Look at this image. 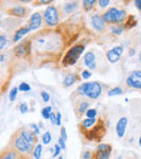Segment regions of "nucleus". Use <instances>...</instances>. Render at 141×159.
<instances>
[{
    "mask_svg": "<svg viewBox=\"0 0 141 159\" xmlns=\"http://www.w3.org/2000/svg\"><path fill=\"white\" fill-rule=\"evenodd\" d=\"M77 80H78V77L76 74H68L63 80V86L65 87V88H68V87H71L72 84H75Z\"/></svg>",
    "mask_w": 141,
    "mask_h": 159,
    "instance_id": "20",
    "label": "nucleus"
},
{
    "mask_svg": "<svg viewBox=\"0 0 141 159\" xmlns=\"http://www.w3.org/2000/svg\"><path fill=\"white\" fill-rule=\"evenodd\" d=\"M30 128L33 130V132H34L36 135H38V134L40 133V128L38 127L36 124H31V125H30Z\"/></svg>",
    "mask_w": 141,
    "mask_h": 159,
    "instance_id": "37",
    "label": "nucleus"
},
{
    "mask_svg": "<svg viewBox=\"0 0 141 159\" xmlns=\"http://www.w3.org/2000/svg\"><path fill=\"white\" fill-rule=\"evenodd\" d=\"M59 159H63V157H62V156H60V157H59Z\"/></svg>",
    "mask_w": 141,
    "mask_h": 159,
    "instance_id": "53",
    "label": "nucleus"
},
{
    "mask_svg": "<svg viewBox=\"0 0 141 159\" xmlns=\"http://www.w3.org/2000/svg\"><path fill=\"white\" fill-rule=\"evenodd\" d=\"M136 24H137V22H136V20H135V16H133V15H129L128 19H127V21H126V23H125L124 28H126V30L133 28L134 26H136Z\"/></svg>",
    "mask_w": 141,
    "mask_h": 159,
    "instance_id": "25",
    "label": "nucleus"
},
{
    "mask_svg": "<svg viewBox=\"0 0 141 159\" xmlns=\"http://www.w3.org/2000/svg\"><path fill=\"white\" fill-rule=\"evenodd\" d=\"M50 120H51V124L52 125H57V114H54V113L51 114Z\"/></svg>",
    "mask_w": 141,
    "mask_h": 159,
    "instance_id": "45",
    "label": "nucleus"
},
{
    "mask_svg": "<svg viewBox=\"0 0 141 159\" xmlns=\"http://www.w3.org/2000/svg\"><path fill=\"white\" fill-rule=\"evenodd\" d=\"M17 88H19V90L22 91V92H28V91H31V86L28 84H26V82H22Z\"/></svg>",
    "mask_w": 141,
    "mask_h": 159,
    "instance_id": "35",
    "label": "nucleus"
},
{
    "mask_svg": "<svg viewBox=\"0 0 141 159\" xmlns=\"http://www.w3.org/2000/svg\"><path fill=\"white\" fill-rule=\"evenodd\" d=\"M51 114H52V107L51 106L44 107V108L41 109V116L44 117V119H46V120L50 119Z\"/></svg>",
    "mask_w": 141,
    "mask_h": 159,
    "instance_id": "23",
    "label": "nucleus"
},
{
    "mask_svg": "<svg viewBox=\"0 0 141 159\" xmlns=\"http://www.w3.org/2000/svg\"><path fill=\"white\" fill-rule=\"evenodd\" d=\"M85 51V46L84 44H75L72 48L68 49V51L65 53V55L62 59V65L64 67L68 66H73V65L76 64V62L78 61L80 55L84 53Z\"/></svg>",
    "mask_w": 141,
    "mask_h": 159,
    "instance_id": "4",
    "label": "nucleus"
},
{
    "mask_svg": "<svg viewBox=\"0 0 141 159\" xmlns=\"http://www.w3.org/2000/svg\"><path fill=\"white\" fill-rule=\"evenodd\" d=\"M86 117L87 118H96L97 117V115H98V111H97V109L96 108H89L88 111H86Z\"/></svg>",
    "mask_w": 141,
    "mask_h": 159,
    "instance_id": "32",
    "label": "nucleus"
},
{
    "mask_svg": "<svg viewBox=\"0 0 141 159\" xmlns=\"http://www.w3.org/2000/svg\"><path fill=\"white\" fill-rule=\"evenodd\" d=\"M98 4H99L101 8H106L110 4V0H99L98 1Z\"/></svg>",
    "mask_w": 141,
    "mask_h": 159,
    "instance_id": "43",
    "label": "nucleus"
},
{
    "mask_svg": "<svg viewBox=\"0 0 141 159\" xmlns=\"http://www.w3.org/2000/svg\"><path fill=\"white\" fill-rule=\"evenodd\" d=\"M6 54H2V53H0V87H1V91L2 92H4L3 91V87H2V84L6 82V84H8V80L6 79V74H3L4 71H6Z\"/></svg>",
    "mask_w": 141,
    "mask_h": 159,
    "instance_id": "14",
    "label": "nucleus"
},
{
    "mask_svg": "<svg viewBox=\"0 0 141 159\" xmlns=\"http://www.w3.org/2000/svg\"><path fill=\"white\" fill-rule=\"evenodd\" d=\"M118 11L120 10H118L117 8H115V7L110 8L109 10L106 11V12L102 14V19H103V21L107 24H115Z\"/></svg>",
    "mask_w": 141,
    "mask_h": 159,
    "instance_id": "11",
    "label": "nucleus"
},
{
    "mask_svg": "<svg viewBox=\"0 0 141 159\" xmlns=\"http://www.w3.org/2000/svg\"><path fill=\"white\" fill-rule=\"evenodd\" d=\"M8 43V37L6 35H0V51L3 50Z\"/></svg>",
    "mask_w": 141,
    "mask_h": 159,
    "instance_id": "33",
    "label": "nucleus"
},
{
    "mask_svg": "<svg viewBox=\"0 0 141 159\" xmlns=\"http://www.w3.org/2000/svg\"><path fill=\"white\" fill-rule=\"evenodd\" d=\"M89 109V103L86 101H82L78 104L77 108H76V113L78 116H82L84 114H86V111Z\"/></svg>",
    "mask_w": 141,
    "mask_h": 159,
    "instance_id": "21",
    "label": "nucleus"
},
{
    "mask_svg": "<svg viewBox=\"0 0 141 159\" xmlns=\"http://www.w3.org/2000/svg\"><path fill=\"white\" fill-rule=\"evenodd\" d=\"M61 119H62V115L60 111L57 113V126H61Z\"/></svg>",
    "mask_w": 141,
    "mask_h": 159,
    "instance_id": "46",
    "label": "nucleus"
},
{
    "mask_svg": "<svg viewBox=\"0 0 141 159\" xmlns=\"http://www.w3.org/2000/svg\"><path fill=\"white\" fill-rule=\"evenodd\" d=\"M91 24H92V27L98 32H102L106 27V22L103 21L102 15L100 14H95L91 16Z\"/></svg>",
    "mask_w": 141,
    "mask_h": 159,
    "instance_id": "13",
    "label": "nucleus"
},
{
    "mask_svg": "<svg viewBox=\"0 0 141 159\" xmlns=\"http://www.w3.org/2000/svg\"><path fill=\"white\" fill-rule=\"evenodd\" d=\"M134 54H135V50H130V51H129V55H130V57H131V55H134Z\"/></svg>",
    "mask_w": 141,
    "mask_h": 159,
    "instance_id": "50",
    "label": "nucleus"
},
{
    "mask_svg": "<svg viewBox=\"0 0 141 159\" xmlns=\"http://www.w3.org/2000/svg\"><path fill=\"white\" fill-rule=\"evenodd\" d=\"M77 8H78V2H76V1L68 2V3H65V6H64L63 10L66 14H71V13H73Z\"/></svg>",
    "mask_w": 141,
    "mask_h": 159,
    "instance_id": "22",
    "label": "nucleus"
},
{
    "mask_svg": "<svg viewBox=\"0 0 141 159\" xmlns=\"http://www.w3.org/2000/svg\"><path fill=\"white\" fill-rule=\"evenodd\" d=\"M0 25H1V15H0Z\"/></svg>",
    "mask_w": 141,
    "mask_h": 159,
    "instance_id": "52",
    "label": "nucleus"
},
{
    "mask_svg": "<svg viewBox=\"0 0 141 159\" xmlns=\"http://www.w3.org/2000/svg\"><path fill=\"white\" fill-rule=\"evenodd\" d=\"M84 63L89 69L97 68V63H96V55L93 52H87L84 57Z\"/></svg>",
    "mask_w": 141,
    "mask_h": 159,
    "instance_id": "17",
    "label": "nucleus"
},
{
    "mask_svg": "<svg viewBox=\"0 0 141 159\" xmlns=\"http://www.w3.org/2000/svg\"><path fill=\"white\" fill-rule=\"evenodd\" d=\"M78 95H85L91 100H97L102 93V86L97 81L84 82L77 88Z\"/></svg>",
    "mask_w": 141,
    "mask_h": 159,
    "instance_id": "2",
    "label": "nucleus"
},
{
    "mask_svg": "<svg viewBox=\"0 0 141 159\" xmlns=\"http://www.w3.org/2000/svg\"><path fill=\"white\" fill-rule=\"evenodd\" d=\"M97 118H86L79 124V130H89L97 124Z\"/></svg>",
    "mask_w": 141,
    "mask_h": 159,
    "instance_id": "18",
    "label": "nucleus"
},
{
    "mask_svg": "<svg viewBox=\"0 0 141 159\" xmlns=\"http://www.w3.org/2000/svg\"><path fill=\"white\" fill-rule=\"evenodd\" d=\"M97 152H101V153H106V152H112V146L110 144H106V143H101L98 145Z\"/></svg>",
    "mask_w": 141,
    "mask_h": 159,
    "instance_id": "27",
    "label": "nucleus"
},
{
    "mask_svg": "<svg viewBox=\"0 0 141 159\" xmlns=\"http://www.w3.org/2000/svg\"><path fill=\"white\" fill-rule=\"evenodd\" d=\"M8 14L12 15V16H16V17H24L26 14H27L28 10L27 8L23 6H15L12 7V8L8 9Z\"/></svg>",
    "mask_w": 141,
    "mask_h": 159,
    "instance_id": "12",
    "label": "nucleus"
},
{
    "mask_svg": "<svg viewBox=\"0 0 141 159\" xmlns=\"http://www.w3.org/2000/svg\"><path fill=\"white\" fill-rule=\"evenodd\" d=\"M58 144L60 145V147H61L62 149H65V141L62 138H60L59 140H58Z\"/></svg>",
    "mask_w": 141,
    "mask_h": 159,
    "instance_id": "44",
    "label": "nucleus"
},
{
    "mask_svg": "<svg viewBox=\"0 0 141 159\" xmlns=\"http://www.w3.org/2000/svg\"><path fill=\"white\" fill-rule=\"evenodd\" d=\"M126 84L129 88L141 90V70H135L128 76Z\"/></svg>",
    "mask_w": 141,
    "mask_h": 159,
    "instance_id": "7",
    "label": "nucleus"
},
{
    "mask_svg": "<svg viewBox=\"0 0 141 159\" xmlns=\"http://www.w3.org/2000/svg\"><path fill=\"white\" fill-rule=\"evenodd\" d=\"M41 140H42V143H44L45 145H48L49 143L51 142V140H52V136H51V133L49 131L45 132L44 134H42L41 136Z\"/></svg>",
    "mask_w": 141,
    "mask_h": 159,
    "instance_id": "29",
    "label": "nucleus"
},
{
    "mask_svg": "<svg viewBox=\"0 0 141 159\" xmlns=\"http://www.w3.org/2000/svg\"><path fill=\"white\" fill-rule=\"evenodd\" d=\"M36 3H41V4H50L52 3V0H40V1H37Z\"/></svg>",
    "mask_w": 141,
    "mask_h": 159,
    "instance_id": "47",
    "label": "nucleus"
},
{
    "mask_svg": "<svg viewBox=\"0 0 141 159\" xmlns=\"http://www.w3.org/2000/svg\"><path fill=\"white\" fill-rule=\"evenodd\" d=\"M19 155L20 154L15 149H13L10 146H7L6 148L0 152V159H16Z\"/></svg>",
    "mask_w": 141,
    "mask_h": 159,
    "instance_id": "16",
    "label": "nucleus"
},
{
    "mask_svg": "<svg viewBox=\"0 0 141 159\" xmlns=\"http://www.w3.org/2000/svg\"><path fill=\"white\" fill-rule=\"evenodd\" d=\"M122 93H123L122 88H120V87H116V88H113V89H111V90H109L107 95H109V96H115V95H120Z\"/></svg>",
    "mask_w": 141,
    "mask_h": 159,
    "instance_id": "30",
    "label": "nucleus"
},
{
    "mask_svg": "<svg viewBox=\"0 0 141 159\" xmlns=\"http://www.w3.org/2000/svg\"><path fill=\"white\" fill-rule=\"evenodd\" d=\"M60 133H61V138L63 139L64 141L68 140V134H66V129H65V127H61V130H60Z\"/></svg>",
    "mask_w": 141,
    "mask_h": 159,
    "instance_id": "41",
    "label": "nucleus"
},
{
    "mask_svg": "<svg viewBox=\"0 0 141 159\" xmlns=\"http://www.w3.org/2000/svg\"><path fill=\"white\" fill-rule=\"evenodd\" d=\"M82 136L88 141H95V142H100L104 138L106 133V128L104 125L103 120L99 119L97 124L89 130H80Z\"/></svg>",
    "mask_w": 141,
    "mask_h": 159,
    "instance_id": "3",
    "label": "nucleus"
},
{
    "mask_svg": "<svg viewBox=\"0 0 141 159\" xmlns=\"http://www.w3.org/2000/svg\"><path fill=\"white\" fill-rule=\"evenodd\" d=\"M140 61H141V53H140Z\"/></svg>",
    "mask_w": 141,
    "mask_h": 159,
    "instance_id": "54",
    "label": "nucleus"
},
{
    "mask_svg": "<svg viewBox=\"0 0 141 159\" xmlns=\"http://www.w3.org/2000/svg\"><path fill=\"white\" fill-rule=\"evenodd\" d=\"M139 146L141 147V136H140V138H139Z\"/></svg>",
    "mask_w": 141,
    "mask_h": 159,
    "instance_id": "51",
    "label": "nucleus"
},
{
    "mask_svg": "<svg viewBox=\"0 0 141 159\" xmlns=\"http://www.w3.org/2000/svg\"><path fill=\"white\" fill-rule=\"evenodd\" d=\"M127 122H128V120L126 117H120L118 119L117 124H116V134L118 138H124L125 133H126Z\"/></svg>",
    "mask_w": 141,
    "mask_h": 159,
    "instance_id": "15",
    "label": "nucleus"
},
{
    "mask_svg": "<svg viewBox=\"0 0 141 159\" xmlns=\"http://www.w3.org/2000/svg\"><path fill=\"white\" fill-rule=\"evenodd\" d=\"M13 57L16 59H28L32 53V43L31 39H26L24 41L20 42L17 46H15L12 49Z\"/></svg>",
    "mask_w": 141,
    "mask_h": 159,
    "instance_id": "5",
    "label": "nucleus"
},
{
    "mask_svg": "<svg viewBox=\"0 0 141 159\" xmlns=\"http://www.w3.org/2000/svg\"><path fill=\"white\" fill-rule=\"evenodd\" d=\"M90 77H91L90 71H89V70H82V79L87 80V79H89Z\"/></svg>",
    "mask_w": 141,
    "mask_h": 159,
    "instance_id": "42",
    "label": "nucleus"
},
{
    "mask_svg": "<svg viewBox=\"0 0 141 159\" xmlns=\"http://www.w3.org/2000/svg\"><path fill=\"white\" fill-rule=\"evenodd\" d=\"M31 30L28 27H26V26H24V27H20L17 30H15L14 35H13V38H12V41L13 42H17L20 41V40L22 39V37L23 36H25L26 34H28Z\"/></svg>",
    "mask_w": 141,
    "mask_h": 159,
    "instance_id": "19",
    "label": "nucleus"
},
{
    "mask_svg": "<svg viewBox=\"0 0 141 159\" xmlns=\"http://www.w3.org/2000/svg\"><path fill=\"white\" fill-rule=\"evenodd\" d=\"M44 20L45 23L48 26H50V27L57 26L60 21V14L57 7L49 6L44 12Z\"/></svg>",
    "mask_w": 141,
    "mask_h": 159,
    "instance_id": "6",
    "label": "nucleus"
},
{
    "mask_svg": "<svg viewBox=\"0 0 141 159\" xmlns=\"http://www.w3.org/2000/svg\"><path fill=\"white\" fill-rule=\"evenodd\" d=\"M19 109H20V113L21 114H26L28 111V104L27 103H21L19 106Z\"/></svg>",
    "mask_w": 141,
    "mask_h": 159,
    "instance_id": "36",
    "label": "nucleus"
},
{
    "mask_svg": "<svg viewBox=\"0 0 141 159\" xmlns=\"http://www.w3.org/2000/svg\"><path fill=\"white\" fill-rule=\"evenodd\" d=\"M125 17H126V11L125 10H120L117 13V16H116V21L115 24H120L122 22H124Z\"/></svg>",
    "mask_w": 141,
    "mask_h": 159,
    "instance_id": "28",
    "label": "nucleus"
},
{
    "mask_svg": "<svg viewBox=\"0 0 141 159\" xmlns=\"http://www.w3.org/2000/svg\"><path fill=\"white\" fill-rule=\"evenodd\" d=\"M123 52H124V48L122 46L115 47V48L111 49L106 52V59L110 63H116L120 61V57H122Z\"/></svg>",
    "mask_w": 141,
    "mask_h": 159,
    "instance_id": "9",
    "label": "nucleus"
},
{
    "mask_svg": "<svg viewBox=\"0 0 141 159\" xmlns=\"http://www.w3.org/2000/svg\"><path fill=\"white\" fill-rule=\"evenodd\" d=\"M40 95H41L44 102H49V101H50V95H49V93L46 92V91H41Z\"/></svg>",
    "mask_w": 141,
    "mask_h": 159,
    "instance_id": "38",
    "label": "nucleus"
},
{
    "mask_svg": "<svg viewBox=\"0 0 141 159\" xmlns=\"http://www.w3.org/2000/svg\"><path fill=\"white\" fill-rule=\"evenodd\" d=\"M16 159H31V158H30V155H22V154H20L16 157Z\"/></svg>",
    "mask_w": 141,
    "mask_h": 159,
    "instance_id": "48",
    "label": "nucleus"
},
{
    "mask_svg": "<svg viewBox=\"0 0 141 159\" xmlns=\"http://www.w3.org/2000/svg\"><path fill=\"white\" fill-rule=\"evenodd\" d=\"M135 6L138 10H141V0H136L135 1Z\"/></svg>",
    "mask_w": 141,
    "mask_h": 159,
    "instance_id": "49",
    "label": "nucleus"
},
{
    "mask_svg": "<svg viewBox=\"0 0 141 159\" xmlns=\"http://www.w3.org/2000/svg\"><path fill=\"white\" fill-rule=\"evenodd\" d=\"M17 92H19V88H17V87H14V88H12L10 90V92H9V100H10L11 102L15 101L16 95H17Z\"/></svg>",
    "mask_w": 141,
    "mask_h": 159,
    "instance_id": "31",
    "label": "nucleus"
},
{
    "mask_svg": "<svg viewBox=\"0 0 141 159\" xmlns=\"http://www.w3.org/2000/svg\"><path fill=\"white\" fill-rule=\"evenodd\" d=\"M91 158H92V154H91L90 151H85L82 154V159H91Z\"/></svg>",
    "mask_w": 141,
    "mask_h": 159,
    "instance_id": "40",
    "label": "nucleus"
},
{
    "mask_svg": "<svg viewBox=\"0 0 141 159\" xmlns=\"http://www.w3.org/2000/svg\"><path fill=\"white\" fill-rule=\"evenodd\" d=\"M8 146L12 147L13 149L17 152L19 154L22 155H30L33 154V151L35 148V145L30 144L28 142H26L21 135H20L19 132H15L10 139V143H9Z\"/></svg>",
    "mask_w": 141,
    "mask_h": 159,
    "instance_id": "1",
    "label": "nucleus"
},
{
    "mask_svg": "<svg viewBox=\"0 0 141 159\" xmlns=\"http://www.w3.org/2000/svg\"><path fill=\"white\" fill-rule=\"evenodd\" d=\"M95 4H96L95 0H84L82 1V8H84V10L86 12H88V11H90L93 8Z\"/></svg>",
    "mask_w": 141,
    "mask_h": 159,
    "instance_id": "24",
    "label": "nucleus"
},
{
    "mask_svg": "<svg viewBox=\"0 0 141 159\" xmlns=\"http://www.w3.org/2000/svg\"><path fill=\"white\" fill-rule=\"evenodd\" d=\"M41 24H42L41 14L39 12H35L31 15L30 20H28L27 24H26V27L30 28V30H36L38 28H40Z\"/></svg>",
    "mask_w": 141,
    "mask_h": 159,
    "instance_id": "10",
    "label": "nucleus"
},
{
    "mask_svg": "<svg viewBox=\"0 0 141 159\" xmlns=\"http://www.w3.org/2000/svg\"><path fill=\"white\" fill-rule=\"evenodd\" d=\"M111 32L114 35H120V34L124 32V27L123 26H112Z\"/></svg>",
    "mask_w": 141,
    "mask_h": 159,
    "instance_id": "34",
    "label": "nucleus"
},
{
    "mask_svg": "<svg viewBox=\"0 0 141 159\" xmlns=\"http://www.w3.org/2000/svg\"><path fill=\"white\" fill-rule=\"evenodd\" d=\"M42 154V145L41 144H36L35 148L33 151V156H34L35 159H40Z\"/></svg>",
    "mask_w": 141,
    "mask_h": 159,
    "instance_id": "26",
    "label": "nucleus"
},
{
    "mask_svg": "<svg viewBox=\"0 0 141 159\" xmlns=\"http://www.w3.org/2000/svg\"><path fill=\"white\" fill-rule=\"evenodd\" d=\"M17 132L20 133V135L26 141L28 142L30 144H33V145H36L38 143V135H36L34 132L32 130H30L28 128L26 127H22L17 130Z\"/></svg>",
    "mask_w": 141,
    "mask_h": 159,
    "instance_id": "8",
    "label": "nucleus"
},
{
    "mask_svg": "<svg viewBox=\"0 0 141 159\" xmlns=\"http://www.w3.org/2000/svg\"><path fill=\"white\" fill-rule=\"evenodd\" d=\"M61 151H62V148L60 147V145L55 144L54 145V153H53V158L58 157V156L60 155V153H61Z\"/></svg>",
    "mask_w": 141,
    "mask_h": 159,
    "instance_id": "39",
    "label": "nucleus"
}]
</instances>
